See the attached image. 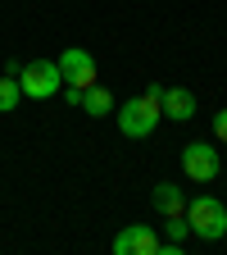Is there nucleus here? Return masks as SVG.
I'll return each mask as SVG.
<instances>
[{"mask_svg":"<svg viewBox=\"0 0 227 255\" xmlns=\"http://www.w3.org/2000/svg\"><path fill=\"white\" fill-rule=\"evenodd\" d=\"M214 137L227 146V110H218V114H214Z\"/></svg>","mask_w":227,"mask_h":255,"instance_id":"11","label":"nucleus"},{"mask_svg":"<svg viewBox=\"0 0 227 255\" xmlns=\"http://www.w3.org/2000/svg\"><path fill=\"white\" fill-rule=\"evenodd\" d=\"M23 73V59H5V78H18Z\"/></svg>","mask_w":227,"mask_h":255,"instance_id":"12","label":"nucleus"},{"mask_svg":"<svg viewBox=\"0 0 227 255\" xmlns=\"http://www.w3.org/2000/svg\"><path fill=\"white\" fill-rule=\"evenodd\" d=\"M159 96H164V87L150 82L146 96H132V101H123V105H118L114 119H118V132H123V137L141 141V137H150L154 128H159V119H164V110H159Z\"/></svg>","mask_w":227,"mask_h":255,"instance_id":"1","label":"nucleus"},{"mask_svg":"<svg viewBox=\"0 0 227 255\" xmlns=\"http://www.w3.org/2000/svg\"><path fill=\"white\" fill-rule=\"evenodd\" d=\"M182 173H186L191 182H214V178H218V146L191 141V146L182 150Z\"/></svg>","mask_w":227,"mask_h":255,"instance_id":"5","label":"nucleus"},{"mask_svg":"<svg viewBox=\"0 0 227 255\" xmlns=\"http://www.w3.org/2000/svg\"><path fill=\"white\" fill-rule=\"evenodd\" d=\"M159 110H164V119H173V123H186L191 114H196V96H191L186 87H164Z\"/></svg>","mask_w":227,"mask_h":255,"instance_id":"7","label":"nucleus"},{"mask_svg":"<svg viewBox=\"0 0 227 255\" xmlns=\"http://www.w3.org/2000/svg\"><path fill=\"white\" fill-rule=\"evenodd\" d=\"M186 223L200 242H218V237H227V205L218 196H191L186 201Z\"/></svg>","mask_w":227,"mask_h":255,"instance_id":"2","label":"nucleus"},{"mask_svg":"<svg viewBox=\"0 0 227 255\" xmlns=\"http://www.w3.org/2000/svg\"><path fill=\"white\" fill-rule=\"evenodd\" d=\"M18 87H23V96H32V101H50V96H59L64 91L59 59H32V64H23Z\"/></svg>","mask_w":227,"mask_h":255,"instance_id":"3","label":"nucleus"},{"mask_svg":"<svg viewBox=\"0 0 227 255\" xmlns=\"http://www.w3.org/2000/svg\"><path fill=\"white\" fill-rule=\"evenodd\" d=\"M82 110H86L91 119H105V114H114V96H109V87L91 82V87L82 91Z\"/></svg>","mask_w":227,"mask_h":255,"instance_id":"9","label":"nucleus"},{"mask_svg":"<svg viewBox=\"0 0 227 255\" xmlns=\"http://www.w3.org/2000/svg\"><path fill=\"white\" fill-rule=\"evenodd\" d=\"M150 205L159 210V214H186V196H182V187L177 182H159L154 191H150Z\"/></svg>","mask_w":227,"mask_h":255,"instance_id":"8","label":"nucleus"},{"mask_svg":"<svg viewBox=\"0 0 227 255\" xmlns=\"http://www.w3.org/2000/svg\"><path fill=\"white\" fill-rule=\"evenodd\" d=\"M18 101H23V87H18V78H0V114H9Z\"/></svg>","mask_w":227,"mask_h":255,"instance_id":"10","label":"nucleus"},{"mask_svg":"<svg viewBox=\"0 0 227 255\" xmlns=\"http://www.w3.org/2000/svg\"><path fill=\"white\" fill-rule=\"evenodd\" d=\"M59 73H64V91H86L95 82V55L82 46H69L59 55Z\"/></svg>","mask_w":227,"mask_h":255,"instance_id":"4","label":"nucleus"},{"mask_svg":"<svg viewBox=\"0 0 227 255\" xmlns=\"http://www.w3.org/2000/svg\"><path fill=\"white\" fill-rule=\"evenodd\" d=\"M114 255H159V237L150 223H127V228L109 242Z\"/></svg>","mask_w":227,"mask_h":255,"instance_id":"6","label":"nucleus"}]
</instances>
